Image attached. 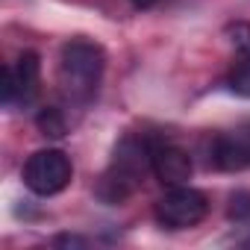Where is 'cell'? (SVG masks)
<instances>
[{
  "label": "cell",
  "instance_id": "obj_2",
  "mask_svg": "<svg viewBox=\"0 0 250 250\" xmlns=\"http://www.w3.org/2000/svg\"><path fill=\"white\" fill-rule=\"evenodd\" d=\"M21 180L24 186L39 194V197H53L59 191H65L74 180V165L68 159V153L56 150V147H47V150H36L27 162H24V171H21Z\"/></svg>",
  "mask_w": 250,
  "mask_h": 250
},
{
  "label": "cell",
  "instance_id": "obj_7",
  "mask_svg": "<svg viewBox=\"0 0 250 250\" xmlns=\"http://www.w3.org/2000/svg\"><path fill=\"white\" fill-rule=\"evenodd\" d=\"M227 85H229L232 94L250 100V50L241 53V59L235 62V68H232L229 77H227Z\"/></svg>",
  "mask_w": 250,
  "mask_h": 250
},
{
  "label": "cell",
  "instance_id": "obj_11",
  "mask_svg": "<svg viewBox=\"0 0 250 250\" xmlns=\"http://www.w3.org/2000/svg\"><path fill=\"white\" fill-rule=\"evenodd\" d=\"M133 3H136V6H139V9H150V6H153V3H156V0H133Z\"/></svg>",
  "mask_w": 250,
  "mask_h": 250
},
{
  "label": "cell",
  "instance_id": "obj_1",
  "mask_svg": "<svg viewBox=\"0 0 250 250\" xmlns=\"http://www.w3.org/2000/svg\"><path fill=\"white\" fill-rule=\"evenodd\" d=\"M106 71V53L97 42L71 39L59 56V83L65 94L77 103H88L97 94V85Z\"/></svg>",
  "mask_w": 250,
  "mask_h": 250
},
{
  "label": "cell",
  "instance_id": "obj_9",
  "mask_svg": "<svg viewBox=\"0 0 250 250\" xmlns=\"http://www.w3.org/2000/svg\"><path fill=\"white\" fill-rule=\"evenodd\" d=\"M229 221H250V191H232L229 194Z\"/></svg>",
  "mask_w": 250,
  "mask_h": 250
},
{
  "label": "cell",
  "instance_id": "obj_5",
  "mask_svg": "<svg viewBox=\"0 0 250 250\" xmlns=\"http://www.w3.org/2000/svg\"><path fill=\"white\" fill-rule=\"evenodd\" d=\"M212 162L221 171H244V168H250V124L215 136Z\"/></svg>",
  "mask_w": 250,
  "mask_h": 250
},
{
  "label": "cell",
  "instance_id": "obj_3",
  "mask_svg": "<svg viewBox=\"0 0 250 250\" xmlns=\"http://www.w3.org/2000/svg\"><path fill=\"white\" fill-rule=\"evenodd\" d=\"M209 215V200L203 191L186 186H171V191H165L156 200V221L168 229H188L197 227L203 218Z\"/></svg>",
  "mask_w": 250,
  "mask_h": 250
},
{
  "label": "cell",
  "instance_id": "obj_10",
  "mask_svg": "<svg viewBox=\"0 0 250 250\" xmlns=\"http://www.w3.org/2000/svg\"><path fill=\"white\" fill-rule=\"evenodd\" d=\"M53 244H65V247H85V238H80V235H59Z\"/></svg>",
  "mask_w": 250,
  "mask_h": 250
},
{
  "label": "cell",
  "instance_id": "obj_6",
  "mask_svg": "<svg viewBox=\"0 0 250 250\" xmlns=\"http://www.w3.org/2000/svg\"><path fill=\"white\" fill-rule=\"evenodd\" d=\"M150 168L162 186H186L191 180V156L177 145H159L150 150Z\"/></svg>",
  "mask_w": 250,
  "mask_h": 250
},
{
  "label": "cell",
  "instance_id": "obj_8",
  "mask_svg": "<svg viewBox=\"0 0 250 250\" xmlns=\"http://www.w3.org/2000/svg\"><path fill=\"white\" fill-rule=\"evenodd\" d=\"M36 124H39L42 136H50V139H62L68 133V124H65V118H62L59 109H42L39 118H36Z\"/></svg>",
  "mask_w": 250,
  "mask_h": 250
},
{
  "label": "cell",
  "instance_id": "obj_4",
  "mask_svg": "<svg viewBox=\"0 0 250 250\" xmlns=\"http://www.w3.org/2000/svg\"><path fill=\"white\" fill-rule=\"evenodd\" d=\"M39 80H42V62L39 53L27 50L21 53L12 65L3 68V106H27L39 94Z\"/></svg>",
  "mask_w": 250,
  "mask_h": 250
}]
</instances>
